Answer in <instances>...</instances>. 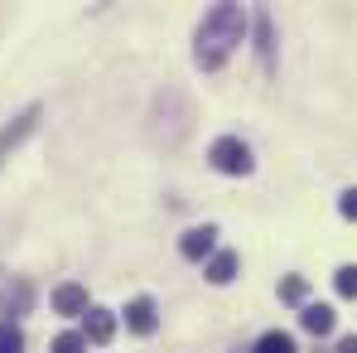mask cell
Here are the masks:
<instances>
[{
    "label": "cell",
    "instance_id": "1",
    "mask_svg": "<svg viewBox=\"0 0 357 353\" xmlns=\"http://www.w3.org/2000/svg\"><path fill=\"white\" fill-rule=\"evenodd\" d=\"M241 34H246V10L241 5H213L198 24V63L222 68L227 54L241 44Z\"/></svg>",
    "mask_w": 357,
    "mask_h": 353
},
{
    "label": "cell",
    "instance_id": "2",
    "mask_svg": "<svg viewBox=\"0 0 357 353\" xmlns=\"http://www.w3.org/2000/svg\"><path fill=\"white\" fill-rule=\"evenodd\" d=\"M208 160H213V170H222V175H251V150L241 145L237 136H222V141H213Z\"/></svg>",
    "mask_w": 357,
    "mask_h": 353
},
{
    "label": "cell",
    "instance_id": "3",
    "mask_svg": "<svg viewBox=\"0 0 357 353\" xmlns=\"http://www.w3.org/2000/svg\"><path fill=\"white\" fill-rule=\"evenodd\" d=\"M213 247H218V228L213 223H203V228H188L183 242H178V252L188 257V261H203V257H213Z\"/></svg>",
    "mask_w": 357,
    "mask_h": 353
},
{
    "label": "cell",
    "instance_id": "4",
    "mask_svg": "<svg viewBox=\"0 0 357 353\" xmlns=\"http://www.w3.org/2000/svg\"><path fill=\"white\" fill-rule=\"evenodd\" d=\"M126 324L135 329V334H155V324H160V315H155V300H130L126 305Z\"/></svg>",
    "mask_w": 357,
    "mask_h": 353
},
{
    "label": "cell",
    "instance_id": "5",
    "mask_svg": "<svg viewBox=\"0 0 357 353\" xmlns=\"http://www.w3.org/2000/svg\"><path fill=\"white\" fill-rule=\"evenodd\" d=\"M34 126H39V107H29V112L15 121V126H5V131H0V160H5V155H10V150H15L29 131H34Z\"/></svg>",
    "mask_w": 357,
    "mask_h": 353
},
{
    "label": "cell",
    "instance_id": "6",
    "mask_svg": "<svg viewBox=\"0 0 357 353\" xmlns=\"http://www.w3.org/2000/svg\"><path fill=\"white\" fill-rule=\"evenodd\" d=\"M54 310H59V315H87V291H82L77 281L59 286V291H54Z\"/></svg>",
    "mask_w": 357,
    "mask_h": 353
},
{
    "label": "cell",
    "instance_id": "7",
    "mask_svg": "<svg viewBox=\"0 0 357 353\" xmlns=\"http://www.w3.org/2000/svg\"><path fill=\"white\" fill-rule=\"evenodd\" d=\"M299 324H304L309 334H319V339L333 334V305H304V310H299Z\"/></svg>",
    "mask_w": 357,
    "mask_h": 353
},
{
    "label": "cell",
    "instance_id": "8",
    "mask_svg": "<svg viewBox=\"0 0 357 353\" xmlns=\"http://www.w3.org/2000/svg\"><path fill=\"white\" fill-rule=\"evenodd\" d=\"M112 334H116V315H112V310H87V334H82V339L107 344Z\"/></svg>",
    "mask_w": 357,
    "mask_h": 353
},
{
    "label": "cell",
    "instance_id": "9",
    "mask_svg": "<svg viewBox=\"0 0 357 353\" xmlns=\"http://www.w3.org/2000/svg\"><path fill=\"white\" fill-rule=\"evenodd\" d=\"M232 276H237V252H218V257L208 261V281H213V286H227Z\"/></svg>",
    "mask_w": 357,
    "mask_h": 353
},
{
    "label": "cell",
    "instance_id": "10",
    "mask_svg": "<svg viewBox=\"0 0 357 353\" xmlns=\"http://www.w3.org/2000/svg\"><path fill=\"white\" fill-rule=\"evenodd\" d=\"M29 300H34V291H29L24 281H15V286H5V291H0L5 315H24V310H29Z\"/></svg>",
    "mask_w": 357,
    "mask_h": 353
},
{
    "label": "cell",
    "instance_id": "11",
    "mask_svg": "<svg viewBox=\"0 0 357 353\" xmlns=\"http://www.w3.org/2000/svg\"><path fill=\"white\" fill-rule=\"evenodd\" d=\"M256 353H299V349H295V339H290L285 329H271V334H261Z\"/></svg>",
    "mask_w": 357,
    "mask_h": 353
},
{
    "label": "cell",
    "instance_id": "12",
    "mask_svg": "<svg viewBox=\"0 0 357 353\" xmlns=\"http://www.w3.org/2000/svg\"><path fill=\"white\" fill-rule=\"evenodd\" d=\"M0 353H24V334H20L10 319L0 324Z\"/></svg>",
    "mask_w": 357,
    "mask_h": 353
},
{
    "label": "cell",
    "instance_id": "13",
    "mask_svg": "<svg viewBox=\"0 0 357 353\" xmlns=\"http://www.w3.org/2000/svg\"><path fill=\"white\" fill-rule=\"evenodd\" d=\"M304 295H309L304 276H290V281H280V300H290V305H304Z\"/></svg>",
    "mask_w": 357,
    "mask_h": 353
},
{
    "label": "cell",
    "instance_id": "14",
    "mask_svg": "<svg viewBox=\"0 0 357 353\" xmlns=\"http://www.w3.org/2000/svg\"><path fill=\"white\" fill-rule=\"evenodd\" d=\"M333 286H338V295H348V300H353V295H357V266H338Z\"/></svg>",
    "mask_w": 357,
    "mask_h": 353
},
{
    "label": "cell",
    "instance_id": "15",
    "mask_svg": "<svg viewBox=\"0 0 357 353\" xmlns=\"http://www.w3.org/2000/svg\"><path fill=\"white\" fill-rule=\"evenodd\" d=\"M82 349H87L82 334H59V339H54V353H82Z\"/></svg>",
    "mask_w": 357,
    "mask_h": 353
},
{
    "label": "cell",
    "instance_id": "16",
    "mask_svg": "<svg viewBox=\"0 0 357 353\" xmlns=\"http://www.w3.org/2000/svg\"><path fill=\"white\" fill-rule=\"evenodd\" d=\"M338 213H343L348 223H357V189H348V194L338 199Z\"/></svg>",
    "mask_w": 357,
    "mask_h": 353
},
{
    "label": "cell",
    "instance_id": "17",
    "mask_svg": "<svg viewBox=\"0 0 357 353\" xmlns=\"http://www.w3.org/2000/svg\"><path fill=\"white\" fill-rule=\"evenodd\" d=\"M256 39H261V54L271 59V20H266V15L256 20Z\"/></svg>",
    "mask_w": 357,
    "mask_h": 353
},
{
    "label": "cell",
    "instance_id": "18",
    "mask_svg": "<svg viewBox=\"0 0 357 353\" xmlns=\"http://www.w3.org/2000/svg\"><path fill=\"white\" fill-rule=\"evenodd\" d=\"M338 353H357V334H348V339L338 344Z\"/></svg>",
    "mask_w": 357,
    "mask_h": 353
}]
</instances>
